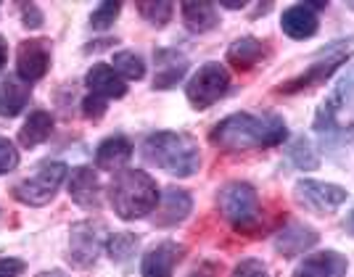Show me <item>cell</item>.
I'll return each instance as SVG.
<instances>
[{
  "label": "cell",
  "mask_w": 354,
  "mask_h": 277,
  "mask_svg": "<svg viewBox=\"0 0 354 277\" xmlns=\"http://www.w3.org/2000/svg\"><path fill=\"white\" fill-rule=\"evenodd\" d=\"M106 230L101 222H77L69 230V262L88 269L106 248Z\"/></svg>",
  "instance_id": "9c48e42d"
},
{
  "label": "cell",
  "mask_w": 354,
  "mask_h": 277,
  "mask_svg": "<svg viewBox=\"0 0 354 277\" xmlns=\"http://www.w3.org/2000/svg\"><path fill=\"white\" fill-rule=\"evenodd\" d=\"M6 61H8V45H6V40L0 37V72H3V66H6Z\"/></svg>",
  "instance_id": "e575fe53"
},
{
  "label": "cell",
  "mask_w": 354,
  "mask_h": 277,
  "mask_svg": "<svg viewBox=\"0 0 354 277\" xmlns=\"http://www.w3.org/2000/svg\"><path fill=\"white\" fill-rule=\"evenodd\" d=\"M346 56H349V43L330 45L328 50H323V53L315 59V64H312L307 72L299 74V77H294L291 82L281 85L278 90H281V93H301V90L317 88V85H323L325 79L336 72L339 66H344V64H346Z\"/></svg>",
  "instance_id": "ba28073f"
},
{
  "label": "cell",
  "mask_w": 354,
  "mask_h": 277,
  "mask_svg": "<svg viewBox=\"0 0 354 277\" xmlns=\"http://www.w3.org/2000/svg\"><path fill=\"white\" fill-rule=\"evenodd\" d=\"M183 256V246L175 240H164L159 246H153L143 256L140 264V275L143 277H172L175 272V264Z\"/></svg>",
  "instance_id": "2e32d148"
},
{
  "label": "cell",
  "mask_w": 354,
  "mask_h": 277,
  "mask_svg": "<svg viewBox=\"0 0 354 277\" xmlns=\"http://www.w3.org/2000/svg\"><path fill=\"white\" fill-rule=\"evenodd\" d=\"M66 177H69V169L64 161H45L35 175L16 185L14 195L27 206H45L56 198V193Z\"/></svg>",
  "instance_id": "5b68a950"
},
{
  "label": "cell",
  "mask_w": 354,
  "mask_h": 277,
  "mask_svg": "<svg viewBox=\"0 0 354 277\" xmlns=\"http://www.w3.org/2000/svg\"><path fill=\"white\" fill-rule=\"evenodd\" d=\"M109 198H111V209L117 211L122 219L133 222V219H143L156 211L162 193L156 188V180L143 172V169H124L111 180L109 188Z\"/></svg>",
  "instance_id": "3957f363"
},
{
  "label": "cell",
  "mask_w": 354,
  "mask_h": 277,
  "mask_svg": "<svg viewBox=\"0 0 354 277\" xmlns=\"http://www.w3.org/2000/svg\"><path fill=\"white\" fill-rule=\"evenodd\" d=\"M193 198L188 190L183 188H167L159 198V206L153 211V225L156 227H175L183 219L191 214Z\"/></svg>",
  "instance_id": "7c38bea8"
},
{
  "label": "cell",
  "mask_w": 354,
  "mask_h": 277,
  "mask_svg": "<svg viewBox=\"0 0 354 277\" xmlns=\"http://www.w3.org/2000/svg\"><path fill=\"white\" fill-rule=\"evenodd\" d=\"M138 11H140V16L146 19L151 27H164V24H169L175 6L164 3V0H159V3H138Z\"/></svg>",
  "instance_id": "4316f807"
},
{
  "label": "cell",
  "mask_w": 354,
  "mask_h": 277,
  "mask_svg": "<svg viewBox=\"0 0 354 277\" xmlns=\"http://www.w3.org/2000/svg\"><path fill=\"white\" fill-rule=\"evenodd\" d=\"M212 143L225 151H251V148L281 146L288 137L286 122L275 114L254 117V114H230L212 130Z\"/></svg>",
  "instance_id": "6da1fadb"
},
{
  "label": "cell",
  "mask_w": 354,
  "mask_h": 277,
  "mask_svg": "<svg viewBox=\"0 0 354 277\" xmlns=\"http://www.w3.org/2000/svg\"><path fill=\"white\" fill-rule=\"evenodd\" d=\"M143 159L156 164L172 177H193L201 169V151L191 135L162 130L148 135L143 143Z\"/></svg>",
  "instance_id": "7a4b0ae2"
},
{
  "label": "cell",
  "mask_w": 354,
  "mask_h": 277,
  "mask_svg": "<svg viewBox=\"0 0 354 277\" xmlns=\"http://www.w3.org/2000/svg\"><path fill=\"white\" fill-rule=\"evenodd\" d=\"M344 227H346V233L354 235V211H349V217H346V222H344Z\"/></svg>",
  "instance_id": "74e56055"
},
{
  "label": "cell",
  "mask_w": 354,
  "mask_h": 277,
  "mask_svg": "<svg viewBox=\"0 0 354 277\" xmlns=\"http://www.w3.org/2000/svg\"><path fill=\"white\" fill-rule=\"evenodd\" d=\"M320 243V233L312 230L310 225L301 222H288L281 233L275 235V251L283 256H299Z\"/></svg>",
  "instance_id": "9a60e30c"
},
{
  "label": "cell",
  "mask_w": 354,
  "mask_h": 277,
  "mask_svg": "<svg viewBox=\"0 0 354 277\" xmlns=\"http://www.w3.org/2000/svg\"><path fill=\"white\" fill-rule=\"evenodd\" d=\"M114 72L122 79H143L146 77V61L133 50H119V53H114Z\"/></svg>",
  "instance_id": "484cf974"
},
{
  "label": "cell",
  "mask_w": 354,
  "mask_h": 277,
  "mask_svg": "<svg viewBox=\"0 0 354 277\" xmlns=\"http://www.w3.org/2000/svg\"><path fill=\"white\" fill-rule=\"evenodd\" d=\"M281 30L291 40H310L320 30V16L310 3H296L291 8H286L281 16Z\"/></svg>",
  "instance_id": "4fadbf2b"
},
{
  "label": "cell",
  "mask_w": 354,
  "mask_h": 277,
  "mask_svg": "<svg viewBox=\"0 0 354 277\" xmlns=\"http://www.w3.org/2000/svg\"><path fill=\"white\" fill-rule=\"evenodd\" d=\"M183 21L193 35H204L220 24L214 3H183Z\"/></svg>",
  "instance_id": "603a6c76"
},
{
  "label": "cell",
  "mask_w": 354,
  "mask_h": 277,
  "mask_svg": "<svg viewBox=\"0 0 354 277\" xmlns=\"http://www.w3.org/2000/svg\"><path fill=\"white\" fill-rule=\"evenodd\" d=\"M50 69V48L45 40H24L19 45V53H16V77H21L24 82H37L43 79Z\"/></svg>",
  "instance_id": "30bf717a"
},
{
  "label": "cell",
  "mask_w": 354,
  "mask_h": 277,
  "mask_svg": "<svg viewBox=\"0 0 354 277\" xmlns=\"http://www.w3.org/2000/svg\"><path fill=\"white\" fill-rule=\"evenodd\" d=\"M106 108H109V101L104 98H98V95H88L85 101H82V111H85V117L88 119H101L106 114Z\"/></svg>",
  "instance_id": "4dcf8cb0"
},
{
  "label": "cell",
  "mask_w": 354,
  "mask_h": 277,
  "mask_svg": "<svg viewBox=\"0 0 354 277\" xmlns=\"http://www.w3.org/2000/svg\"><path fill=\"white\" fill-rule=\"evenodd\" d=\"M85 85H88L90 95H98L104 101H111V98L117 101V98L127 95V82L109 64H95L85 77Z\"/></svg>",
  "instance_id": "e0dca14e"
},
{
  "label": "cell",
  "mask_w": 354,
  "mask_h": 277,
  "mask_svg": "<svg viewBox=\"0 0 354 277\" xmlns=\"http://www.w3.org/2000/svg\"><path fill=\"white\" fill-rule=\"evenodd\" d=\"M265 56H267V48L257 37H238L236 43L227 48V61L236 69H241V72L257 66L259 61H265Z\"/></svg>",
  "instance_id": "44dd1931"
},
{
  "label": "cell",
  "mask_w": 354,
  "mask_h": 277,
  "mask_svg": "<svg viewBox=\"0 0 354 277\" xmlns=\"http://www.w3.org/2000/svg\"><path fill=\"white\" fill-rule=\"evenodd\" d=\"M230 277H270V275H267L265 262H259V259H243V262L236 264V269H233Z\"/></svg>",
  "instance_id": "f546056e"
},
{
  "label": "cell",
  "mask_w": 354,
  "mask_h": 277,
  "mask_svg": "<svg viewBox=\"0 0 354 277\" xmlns=\"http://www.w3.org/2000/svg\"><path fill=\"white\" fill-rule=\"evenodd\" d=\"M222 6H225V8H233V11H238V8H243V6H246V3H243V0H241V3H222Z\"/></svg>",
  "instance_id": "f35d334b"
},
{
  "label": "cell",
  "mask_w": 354,
  "mask_h": 277,
  "mask_svg": "<svg viewBox=\"0 0 354 277\" xmlns=\"http://www.w3.org/2000/svg\"><path fill=\"white\" fill-rule=\"evenodd\" d=\"M119 11H122V6L119 3H101L95 11H93V16H90V27L93 30H109V27H114V21H117Z\"/></svg>",
  "instance_id": "83f0119b"
},
{
  "label": "cell",
  "mask_w": 354,
  "mask_h": 277,
  "mask_svg": "<svg viewBox=\"0 0 354 277\" xmlns=\"http://www.w3.org/2000/svg\"><path fill=\"white\" fill-rule=\"evenodd\" d=\"M349 259L339 251H317L304 256L294 269V277H346Z\"/></svg>",
  "instance_id": "8fae6325"
},
{
  "label": "cell",
  "mask_w": 354,
  "mask_h": 277,
  "mask_svg": "<svg viewBox=\"0 0 354 277\" xmlns=\"http://www.w3.org/2000/svg\"><path fill=\"white\" fill-rule=\"evenodd\" d=\"M188 277H217V272H214V264L204 262L201 267H196V269H193Z\"/></svg>",
  "instance_id": "836d02e7"
},
{
  "label": "cell",
  "mask_w": 354,
  "mask_h": 277,
  "mask_svg": "<svg viewBox=\"0 0 354 277\" xmlns=\"http://www.w3.org/2000/svg\"><path fill=\"white\" fill-rule=\"evenodd\" d=\"M227 88H230V72L222 64H217V61H209L188 79L185 95H188L193 108L204 111V108H209V106H214V103L220 101L222 95L227 93Z\"/></svg>",
  "instance_id": "8992f818"
},
{
  "label": "cell",
  "mask_w": 354,
  "mask_h": 277,
  "mask_svg": "<svg viewBox=\"0 0 354 277\" xmlns=\"http://www.w3.org/2000/svg\"><path fill=\"white\" fill-rule=\"evenodd\" d=\"M50 132H53V117L48 111H32L19 130V143L24 148H37L50 137Z\"/></svg>",
  "instance_id": "7402d4cb"
},
{
  "label": "cell",
  "mask_w": 354,
  "mask_h": 277,
  "mask_svg": "<svg viewBox=\"0 0 354 277\" xmlns=\"http://www.w3.org/2000/svg\"><path fill=\"white\" fill-rule=\"evenodd\" d=\"M341 140H354V117H352V122L344 127V132H341Z\"/></svg>",
  "instance_id": "d590c367"
},
{
  "label": "cell",
  "mask_w": 354,
  "mask_h": 277,
  "mask_svg": "<svg viewBox=\"0 0 354 277\" xmlns=\"http://www.w3.org/2000/svg\"><path fill=\"white\" fill-rule=\"evenodd\" d=\"M35 277H69L64 269H48V272H40V275H35Z\"/></svg>",
  "instance_id": "8d00e7d4"
},
{
  "label": "cell",
  "mask_w": 354,
  "mask_h": 277,
  "mask_svg": "<svg viewBox=\"0 0 354 277\" xmlns=\"http://www.w3.org/2000/svg\"><path fill=\"white\" fill-rule=\"evenodd\" d=\"M217 209L236 230L246 233L259 222V193L249 182H227L217 193Z\"/></svg>",
  "instance_id": "277c9868"
},
{
  "label": "cell",
  "mask_w": 354,
  "mask_h": 277,
  "mask_svg": "<svg viewBox=\"0 0 354 277\" xmlns=\"http://www.w3.org/2000/svg\"><path fill=\"white\" fill-rule=\"evenodd\" d=\"M66 188H69V195L77 206H82L88 211L101 209V182H98V175L90 166H77L69 175Z\"/></svg>",
  "instance_id": "5bb4252c"
},
{
  "label": "cell",
  "mask_w": 354,
  "mask_h": 277,
  "mask_svg": "<svg viewBox=\"0 0 354 277\" xmlns=\"http://www.w3.org/2000/svg\"><path fill=\"white\" fill-rule=\"evenodd\" d=\"M32 95V85L21 77H8L0 82V117H19Z\"/></svg>",
  "instance_id": "d6986e66"
},
{
  "label": "cell",
  "mask_w": 354,
  "mask_h": 277,
  "mask_svg": "<svg viewBox=\"0 0 354 277\" xmlns=\"http://www.w3.org/2000/svg\"><path fill=\"white\" fill-rule=\"evenodd\" d=\"M294 195L307 211L317 217L336 214L339 206L349 198L346 188H341L336 182H320V180H299L294 185Z\"/></svg>",
  "instance_id": "52a82bcc"
},
{
  "label": "cell",
  "mask_w": 354,
  "mask_h": 277,
  "mask_svg": "<svg viewBox=\"0 0 354 277\" xmlns=\"http://www.w3.org/2000/svg\"><path fill=\"white\" fill-rule=\"evenodd\" d=\"M21 11H24V27L27 30H40L43 27V14L35 3H21Z\"/></svg>",
  "instance_id": "1f68e13d"
},
{
  "label": "cell",
  "mask_w": 354,
  "mask_h": 277,
  "mask_svg": "<svg viewBox=\"0 0 354 277\" xmlns=\"http://www.w3.org/2000/svg\"><path fill=\"white\" fill-rule=\"evenodd\" d=\"M288 159L294 161L296 169H304V172L317 169V164H320L317 151H315V146H312V140H307L304 135H301V137H296L294 143L288 146Z\"/></svg>",
  "instance_id": "d4e9b609"
},
{
  "label": "cell",
  "mask_w": 354,
  "mask_h": 277,
  "mask_svg": "<svg viewBox=\"0 0 354 277\" xmlns=\"http://www.w3.org/2000/svg\"><path fill=\"white\" fill-rule=\"evenodd\" d=\"M188 72V59L177 50H156V79H153V88L156 90H169L175 88L177 82L185 77Z\"/></svg>",
  "instance_id": "ac0fdd59"
},
{
  "label": "cell",
  "mask_w": 354,
  "mask_h": 277,
  "mask_svg": "<svg viewBox=\"0 0 354 277\" xmlns=\"http://www.w3.org/2000/svg\"><path fill=\"white\" fill-rule=\"evenodd\" d=\"M19 164V151L8 137H0V175H8Z\"/></svg>",
  "instance_id": "f1b7e54d"
},
{
  "label": "cell",
  "mask_w": 354,
  "mask_h": 277,
  "mask_svg": "<svg viewBox=\"0 0 354 277\" xmlns=\"http://www.w3.org/2000/svg\"><path fill=\"white\" fill-rule=\"evenodd\" d=\"M24 272L21 259H0V277H19Z\"/></svg>",
  "instance_id": "d6a6232c"
},
{
  "label": "cell",
  "mask_w": 354,
  "mask_h": 277,
  "mask_svg": "<svg viewBox=\"0 0 354 277\" xmlns=\"http://www.w3.org/2000/svg\"><path fill=\"white\" fill-rule=\"evenodd\" d=\"M130 156H133V143L124 135H111L95 151V166L104 172H114V169H122Z\"/></svg>",
  "instance_id": "ffe728a7"
},
{
  "label": "cell",
  "mask_w": 354,
  "mask_h": 277,
  "mask_svg": "<svg viewBox=\"0 0 354 277\" xmlns=\"http://www.w3.org/2000/svg\"><path fill=\"white\" fill-rule=\"evenodd\" d=\"M138 243H140V238H138V235L117 233V235H111V238L106 240V254H109L114 262L124 264V262H130V259L135 256Z\"/></svg>",
  "instance_id": "cb8c5ba5"
}]
</instances>
